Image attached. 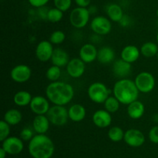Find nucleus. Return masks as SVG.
<instances>
[{
  "mask_svg": "<svg viewBox=\"0 0 158 158\" xmlns=\"http://www.w3.org/2000/svg\"><path fill=\"white\" fill-rule=\"evenodd\" d=\"M140 55V50L134 45L124 46L120 53V58L130 64L137 61Z\"/></svg>",
  "mask_w": 158,
  "mask_h": 158,
  "instance_id": "nucleus-19",
  "label": "nucleus"
},
{
  "mask_svg": "<svg viewBox=\"0 0 158 158\" xmlns=\"http://www.w3.org/2000/svg\"><path fill=\"white\" fill-rule=\"evenodd\" d=\"M29 107L32 112L35 115H46L50 108L49 99L42 95L32 97Z\"/></svg>",
  "mask_w": 158,
  "mask_h": 158,
  "instance_id": "nucleus-13",
  "label": "nucleus"
},
{
  "mask_svg": "<svg viewBox=\"0 0 158 158\" xmlns=\"http://www.w3.org/2000/svg\"><path fill=\"white\" fill-rule=\"evenodd\" d=\"M10 134V125L5 120L0 121V141H4Z\"/></svg>",
  "mask_w": 158,
  "mask_h": 158,
  "instance_id": "nucleus-33",
  "label": "nucleus"
},
{
  "mask_svg": "<svg viewBox=\"0 0 158 158\" xmlns=\"http://www.w3.org/2000/svg\"><path fill=\"white\" fill-rule=\"evenodd\" d=\"M127 114L131 119H139L143 116L145 106L143 102L136 100L127 105Z\"/></svg>",
  "mask_w": 158,
  "mask_h": 158,
  "instance_id": "nucleus-21",
  "label": "nucleus"
},
{
  "mask_svg": "<svg viewBox=\"0 0 158 158\" xmlns=\"http://www.w3.org/2000/svg\"><path fill=\"white\" fill-rule=\"evenodd\" d=\"M139 92L140 91L136 86L134 81L128 78L119 79L114 84L113 88L114 97L120 102V104L127 105L137 100Z\"/></svg>",
  "mask_w": 158,
  "mask_h": 158,
  "instance_id": "nucleus-3",
  "label": "nucleus"
},
{
  "mask_svg": "<svg viewBox=\"0 0 158 158\" xmlns=\"http://www.w3.org/2000/svg\"><path fill=\"white\" fill-rule=\"evenodd\" d=\"M34 133L32 129L29 127H26V128L23 129L21 132H20V138L23 139V141H30L31 139L33 138Z\"/></svg>",
  "mask_w": 158,
  "mask_h": 158,
  "instance_id": "nucleus-35",
  "label": "nucleus"
},
{
  "mask_svg": "<svg viewBox=\"0 0 158 158\" xmlns=\"http://www.w3.org/2000/svg\"><path fill=\"white\" fill-rule=\"evenodd\" d=\"M46 98L50 102L56 105H66L72 101L74 89L69 84L64 81L51 82L46 88Z\"/></svg>",
  "mask_w": 158,
  "mask_h": 158,
  "instance_id": "nucleus-1",
  "label": "nucleus"
},
{
  "mask_svg": "<svg viewBox=\"0 0 158 158\" xmlns=\"http://www.w3.org/2000/svg\"><path fill=\"white\" fill-rule=\"evenodd\" d=\"M32 70L28 65L18 64L14 67L10 72V77L17 83H25L30 79Z\"/></svg>",
  "mask_w": 158,
  "mask_h": 158,
  "instance_id": "nucleus-10",
  "label": "nucleus"
},
{
  "mask_svg": "<svg viewBox=\"0 0 158 158\" xmlns=\"http://www.w3.org/2000/svg\"><path fill=\"white\" fill-rule=\"evenodd\" d=\"M54 48L49 40H42L35 47V56L41 62H47L52 58Z\"/></svg>",
  "mask_w": 158,
  "mask_h": 158,
  "instance_id": "nucleus-12",
  "label": "nucleus"
},
{
  "mask_svg": "<svg viewBox=\"0 0 158 158\" xmlns=\"http://www.w3.org/2000/svg\"><path fill=\"white\" fill-rule=\"evenodd\" d=\"M66 68L68 74L71 77L79 78L84 74L86 70V63H84L80 57H76L69 60Z\"/></svg>",
  "mask_w": 158,
  "mask_h": 158,
  "instance_id": "nucleus-14",
  "label": "nucleus"
},
{
  "mask_svg": "<svg viewBox=\"0 0 158 158\" xmlns=\"http://www.w3.org/2000/svg\"><path fill=\"white\" fill-rule=\"evenodd\" d=\"M69 118L73 122H78L83 120L86 117V110L83 105L80 104H73L68 109Z\"/></svg>",
  "mask_w": 158,
  "mask_h": 158,
  "instance_id": "nucleus-22",
  "label": "nucleus"
},
{
  "mask_svg": "<svg viewBox=\"0 0 158 158\" xmlns=\"http://www.w3.org/2000/svg\"><path fill=\"white\" fill-rule=\"evenodd\" d=\"M6 155H7V153L6 152V150L1 147L0 148V158H6Z\"/></svg>",
  "mask_w": 158,
  "mask_h": 158,
  "instance_id": "nucleus-39",
  "label": "nucleus"
},
{
  "mask_svg": "<svg viewBox=\"0 0 158 158\" xmlns=\"http://www.w3.org/2000/svg\"><path fill=\"white\" fill-rule=\"evenodd\" d=\"M91 29L97 35L104 36L109 33L112 29V23L110 19L103 15L96 16L90 23Z\"/></svg>",
  "mask_w": 158,
  "mask_h": 158,
  "instance_id": "nucleus-8",
  "label": "nucleus"
},
{
  "mask_svg": "<svg viewBox=\"0 0 158 158\" xmlns=\"http://www.w3.org/2000/svg\"><path fill=\"white\" fill-rule=\"evenodd\" d=\"M49 124L46 115H36L32 121V129L37 134H46L49 129Z\"/></svg>",
  "mask_w": 158,
  "mask_h": 158,
  "instance_id": "nucleus-18",
  "label": "nucleus"
},
{
  "mask_svg": "<svg viewBox=\"0 0 158 158\" xmlns=\"http://www.w3.org/2000/svg\"><path fill=\"white\" fill-rule=\"evenodd\" d=\"M75 2L78 7L86 8L90 4L91 0H75Z\"/></svg>",
  "mask_w": 158,
  "mask_h": 158,
  "instance_id": "nucleus-38",
  "label": "nucleus"
},
{
  "mask_svg": "<svg viewBox=\"0 0 158 158\" xmlns=\"http://www.w3.org/2000/svg\"><path fill=\"white\" fill-rule=\"evenodd\" d=\"M97 60L103 64H108L115 60V52L110 46H105L100 48L97 54Z\"/></svg>",
  "mask_w": 158,
  "mask_h": 158,
  "instance_id": "nucleus-23",
  "label": "nucleus"
},
{
  "mask_svg": "<svg viewBox=\"0 0 158 158\" xmlns=\"http://www.w3.org/2000/svg\"><path fill=\"white\" fill-rule=\"evenodd\" d=\"M97 54H98V50L94 44L85 43L80 48L79 55H80V58L84 63L89 64L97 60Z\"/></svg>",
  "mask_w": 158,
  "mask_h": 158,
  "instance_id": "nucleus-17",
  "label": "nucleus"
},
{
  "mask_svg": "<svg viewBox=\"0 0 158 158\" xmlns=\"http://www.w3.org/2000/svg\"><path fill=\"white\" fill-rule=\"evenodd\" d=\"M110 90L102 82H94L91 84L87 90L89 99L97 104L104 103L110 94Z\"/></svg>",
  "mask_w": 158,
  "mask_h": 158,
  "instance_id": "nucleus-4",
  "label": "nucleus"
},
{
  "mask_svg": "<svg viewBox=\"0 0 158 158\" xmlns=\"http://www.w3.org/2000/svg\"><path fill=\"white\" fill-rule=\"evenodd\" d=\"M134 82L139 91L142 93H149L154 90L155 87V77L151 73L148 71H142L139 73L135 77Z\"/></svg>",
  "mask_w": 158,
  "mask_h": 158,
  "instance_id": "nucleus-6",
  "label": "nucleus"
},
{
  "mask_svg": "<svg viewBox=\"0 0 158 158\" xmlns=\"http://www.w3.org/2000/svg\"><path fill=\"white\" fill-rule=\"evenodd\" d=\"M124 142L131 147H140L144 143L145 136L137 129H130L125 132Z\"/></svg>",
  "mask_w": 158,
  "mask_h": 158,
  "instance_id": "nucleus-11",
  "label": "nucleus"
},
{
  "mask_svg": "<svg viewBox=\"0 0 158 158\" xmlns=\"http://www.w3.org/2000/svg\"><path fill=\"white\" fill-rule=\"evenodd\" d=\"M104 108L110 113H114L120 108V102L114 96L110 95L103 103Z\"/></svg>",
  "mask_w": 158,
  "mask_h": 158,
  "instance_id": "nucleus-29",
  "label": "nucleus"
},
{
  "mask_svg": "<svg viewBox=\"0 0 158 158\" xmlns=\"http://www.w3.org/2000/svg\"><path fill=\"white\" fill-rule=\"evenodd\" d=\"M156 14H157V16L158 17V9H157V12H156Z\"/></svg>",
  "mask_w": 158,
  "mask_h": 158,
  "instance_id": "nucleus-41",
  "label": "nucleus"
},
{
  "mask_svg": "<svg viewBox=\"0 0 158 158\" xmlns=\"http://www.w3.org/2000/svg\"><path fill=\"white\" fill-rule=\"evenodd\" d=\"M53 3L56 8L64 12L71 7L72 0H53Z\"/></svg>",
  "mask_w": 158,
  "mask_h": 158,
  "instance_id": "nucleus-34",
  "label": "nucleus"
},
{
  "mask_svg": "<svg viewBox=\"0 0 158 158\" xmlns=\"http://www.w3.org/2000/svg\"><path fill=\"white\" fill-rule=\"evenodd\" d=\"M32 99V96L29 91H19L16 92L14 95L13 102L17 106L24 107L30 105V102Z\"/></svg>",
  "mask_w": 158,
  "mask_h": 158,
  "instance_id": "nucleus-25",
  "label": "nucleus"
},
{
  "mask_svg": "<svg viewBox=\"0 0 158 158\" xmlns=\"http://www.w3.org/2000/svg\"><path fill=\"white\" fill-rule=\"evenodd\" d=\"M125 132L119 126H112L108 131V138L114 143L120 142L124 138Z\"/></svg>",
  "mask_w": 158,
  "mask_h": 158,
  "instance_id": "nucleus-28",
  "label": "nucleus"
},
{
  "mask_svg": "<svg viewBox=\"0 0 158 158\" xmlns=\"http://www.w3.org/2000/svg\"><path fill=\"white\" fill-rule=\"evenodd\" d=\"M148 137L151 143L154 144H158V125H154L150 129Z\"/></svg>",
  "mask_w": 158,
  "mask_h": 158,
  "instance_id": "nucleus-36",
  "label": "nucleus"
},
{
  "mask_svg": "<svg viewBox=\"0 0 158 158\" xmlns=\"http://www.w3.org/2000/svg\"><path fill=\"white\" fill-rule=\"evenodd\" d=\"M131 64L125 61L123 59H118L113 63L112 71L114 76L120 79L127 78L131 73Z\"/></svg>",
  "mask_w": 158,
  "mask_h": 158,
  "instance_id": "nucleus-15",
  "label": "nucleus"
},
{
  "mask_svg": "<svg viewBox=\"0 0 158 158\" xmlns=\"http://www.w3.org/2000/svg\"><path fill=\"white\" fill-rule=\"evenodd\" d=\"M23 119V116L20 111L15 108L9 109L4 115L3 120L6 121L9 125H16L19 123Z\"/></svg>",
  "mask_w": 158,
  "mask_h": 158,
  "instance_id": "nucleus-26",
  "label": "nucleus"
},
{
  "mask_svg": "<svg viewBox=\"0 0 158 158\" xmlns=\"http://www.w3.org/2000/svg\"><path fill=\"white\" fill-rule=\"evenodd\" d=\"M29 3L35 8H41L46 6L49 0H28Z\"/></svg>",
  "mask_w": 158,
  "mask_h": 158,
  "instance_id": "nucleus-37",
  "label": "nucleus"
},
{
  "mask_svg": "<svg viewBox=\"0 0 158 158\" xmlns=\"http://www.w3.org/2000/svg\"><path fill=\"white\" fill-rule=\"evenodd\" d=\"M106 14L111 21L116 22V23L121 21L122 19L124 16L122 8L119 5L115 4V3L110 4L107 6Z\"/></svg>",
  "mask_w": 158,
  "mask_h": 158,
  "instance_id": "nucleus-24",
  "label": "nucleus"
},
{
  "mask_svg": "<svg viewBox=\"0 0 158 158\" xmlns=\"http://www.w3.org/2000/svg\"><path fill=\"white\" fill-rule=\"evenodd\" d=\"M46 116L51 124L57 126L66 125L69 118L68 109L63 105H54L50 107Z\"/></svg>",
  "mask_w": 158,
  "mask_h": 158,
  "instance_id": "nucleus-5",
  "label": "nucleus"
},
{
  "mask_svg": "<svg viewBox=\"0 0 158 158\" xmlns=\"http://www.w3.org/2000/svg\"><path fill=\"white\" fill-rule=\"evenodd\" d=\"M158 46L154 42H146L140 47V54L145 57H153L157 56Z\"/></svg>",
  "mask_w": 158,
  "mask_h": 158,
  "instance_id": "nucleus-27",
  "label": "nucleus"
},
{
  "mask_svg": "<svg viewBox=\"0 0 158 158\" xmlns=\"http://www.w3.org/2000/svg\"><path fill=\"white\" fill-rule=\"evenodd\" d=\"M157 59H158V53H157Z\"/></svg>",
  "mask_w": 158,
  "mask_h": 158,
  "instance_id": "nucleus-42",
  "label": "nucleus"
},
{
  "mask_svg": "<svg viewBox=\"0 0 158 158\" xmlns=\"http://www.w3.org/2000/svg\"><path fill=\"white\" fill-rule=\"evenodd\" d=\"M66 39V34L61 30H56L52 33L49 37V41L52 43V44L59 45L63 43Z\"/></svg>",
  "mask_w": 158,
  "mask_h": 158,
  "instance_id": "nucleus-32",
  "label": "nucleus"
},
{
  "mask_svg": "<svg viewBox=\"0 0 158 158\" xmlns=\"http://www.w3.org/2000/svg\"><path fill=\"white\" fill-rule=\"evenodd\" d=\"M61 68L52 65L49 67L46 71V77L51 82H54L59 81L60 77H61Z\"/></svg>",
  "mask_w": 158,
  "mask_h": 158,
  "instance_id": "nucleus-30",
  "label": "nucleus"
},
{
  "mask_svg": "<svg viewBox=\"0 0 158 158\" xmlns=\"http://www.w3.org/2000/svg\"><path fill=\"white\" fill-rule=\"evenodd\" d=\"M93 122L99 128H106L110 126L112 122L111 113L106 109L97 110L93 115Z\"/></svg>",
  "mask_w": 158,
  "mask_h": 158,
  "instance_id": "nucleus-16",
  "label": "nucleus"
},
{
  "mask_svg": "<svg viewBox=\"0 0 158 158\" xmlns=\"http://www.w3.org/2000/svg\"><path fill=\"white\" fill-rule=\"evenodd\" d=\"M51 60H52V65L63 68V67L67 66L70 60H69V54L66 50L62 48H56L52 53Z\"/></svg>",
  "mask_w": 158,
  "mask_h": 158,
  "instance_id": "nucleus-20",
  "label": "nucleus"
},
{
  "mask_svg": "<svg viewBox=\"0 0 158 158\" xmlns=\"http://www.w3.org/2000/svg\"><path fill=\"white\" fill-rule=\"evenodd\" d=\"M63 12L57 8H52L49 9L47 13V20H49L51 23H58L63 19Z\"/></svg>",
  "mask_w": 158,
  "mask_h": 158,
  "instance_id": "nucleus-31",
  "label": "nucleus"
},
{
  "mask_svg": "<svg viewBox=\"0 0 158 158\" xmlns=\"http://www.w3.org/2000/svg\"><path fill=\"white\" fill-rule=\"evenodd\" d=\"M2 143V147L9 155L19 154L24 148L23 140L17 136H9Z\"/></svg>",
  "mask_w": 158,
  "mask_h": 158,
  "instance_id": "nucleus-9",
  "label": "nucleus"
},
{
  "mask_svg": "<svg viewBox=\"0 0 158 158\" xmlns=\"http://www.w3.org/2000/svg\"><path fill=\"white\" fill-rule=\"evenodd\" d=\"M28 151L32 158H51L55 151V145L46 134H36L29 142Z\"/></svg>",
  "mask_w": 158,
  "mask_h": 158,
  "instance_id": "nucleus-2",
  "label": "nucleus"
},
{
  "mask_svg": "<svg viewBox=\"0 0 158 158\" xmlns=\"http://www.w3.org/2000/svg\"><path fill=\"white\" fill-rule=\"evenodd\" d=\"M156 40H157V43H158V32H157V36H156Z\"/></svg>",
  "mask_w": 158,
  "mask_h": 158,
  "instance_id": "nucleus-40",
  "label": "nucleus"
},
{
  "mask_svg": "<svg viewBox=\"0 0 158 158\" xmlns=\"http://www.w3.org/2000/svg\"><path fill=\"white\" fill-rule=\"evenodd\" d=\"M89 9L86 8L77 7L73 9L69 15V22L73 27L82 29L87 25L89 20Z\"/></svg>",
  "mask_w": 158,
  "mask_h": 158,
  "instance_id": "nucleus-7",
  "label": "nucleus"
}]
</instances>
